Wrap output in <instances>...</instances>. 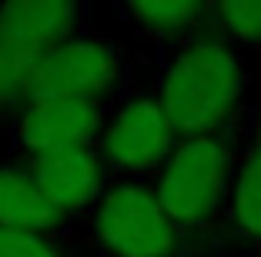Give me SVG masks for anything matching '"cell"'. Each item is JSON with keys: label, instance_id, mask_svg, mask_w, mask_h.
I'll return each mask as SVG.
<instances>
[{"label": "cell", "instance_id": "277c9868", "mask_svg": "<svg viewBox=\"0 0 261 257\" xmlns=\"http://www.w3.org/2000/svg\"><path fill=\"white\" fill-rule=\"evenodd\" d=\"M134 87L130 57L121 44L97 31H87L67 44L54 47L37 57L31 77L34 94H57V97H84L104 107H114Z\"/></svg>", "mask_w": 261, "mask_h": 257}, {"label": "cell", "instance_id": "5bb4252c", "mask_svg": "<svg viewBox=\"0 0 261 257\" xmlns=\"http://www.w3.org/2000/svg\"><path fill=\"white\" fill-rule=\"evenodd\" d=\"M0 257H84L70 231L37 234V231H10L0 227Z\"/></svg>", "mask_w": 261, "mask_h": 257}, {"label": "cell", "instance_id": "ba28073f", "mask_svg": "<svg viewBox=\"0 0 261 257\" xmlns=\"http://www.w3.org/2000/svg\"><path fill=\"white\" fill-rule=\"evenodd\" d=\"M91 31V0H0V44L27 57Z\"/></svg>", "mask_w": 261, "mask_h": 257}, {"label": "cell", "instance_id": "6da1fadb", "mask_svg": "<svg viewBox=\"0 0 261 257\" xmlns=\"http://www.w3.org/2000/svg\"><path fill=\"white\" fill-rule=\"evenodd\" d=\"M245 91L248 74L238 47L218 31H201L181 44L164 47L158 57L154 94L181 140L234 127Z\"/></svg>", "mask_w": 261, "mask_h": 257}, {"label": "cell", "instance_id": "8fae6325", "mask_svg": "<svg viewBox=\"0 0 261 257\" xmlns=\"http://www.w3.org/2000/svg\"><path fill=\"white\" fill-rule=\"evenodd\" d=\"M0 227L10 231H37V234H64V217L47 204L34 174L17 157H0Z\"/></svg>", "mask_w": 261, "mask_h": 257}, {"label": "cell", "instance_id": "9c48e42d", "mask_svg": "<svg viewBox=\"0 0 261 257\" xmlns=\"http://www.w3.org/2000/svg\"><path fill=\"white\" fill-rule=\"evenodd\" d=\"M221 237H228L231 247L261 250V124L248 137H241Z\"/></svg>", "mask_w": 261, "mask_h": 257}, {"label": "cell", "instance_id": "4fadbf2b", "mask_svg": "<svg viewBox=\"0 0 261 257\" xmlns=\"http://www.w3.org/2000/svg\"><path fill=\"white\" fill-rule=\"evenodd\" d=\"M211 31L238 47L261 44V0H211Z\"/></svg>", "mask_w": 261, "mask_h": 257}, {"label": "cell", "instance_id": "30bf717a", "mask_svg": "<svg viewBox=\"0 0 261 257\" xmlns=\"http://www.w3.org/2000/svg\"><path fill=\"white\" fill-rule=\"evenodd\" d=\"M117 10L161 50L211 31V0H117Z\"/></svg>", "mask_w": 261, "mask_h": 257}, {"label": "cell", "instance_id": "7c38bea8", "mask_svg": "<svg viewBox=\"0 0 261 257\" xmlns=\"http://www.w3.org/2000/svg\"><path fill=\"white\" fill-rule=\"evenodd\" d=\"M37 57L14 50V47L0 44V134L14 121V113L31 100V77Z\"/></svg>", "mask_w": 261, "mask_h": 257}, {"label": "cell", "instance_id": "52a82bcc", "mask_svg": "<svg viewBox=\"0 0 261 257\" xmlns=\"http://www.w3.org/2000/svg\"><path fill=\"white\" fill-rule=\"evenodd\" d=\"M23 164L34 174L40 194L47 197V204L61 214L67 227L84 217L100 201V194L108 190V184L114 181L97 144L37 154V157H27Z\"/></svg>", "mask_w": 261, "mask_h": 257}, {"label": "cell", "instance_id": "3957f363", "mask_svg": "<svg viewBox=\"0 0 261 257\" xmlns=\"http://www.w3.org/2000/svg\"><path fill=\"white\" fill-rule=\"evenodd\" d=\"M241 137L245 134L238 124L218 134L185 137L177 140L161 174L154 177V190L164 211L207 250L221 247V224L241 154Z\"/></svg>", "mask_w": 261, "mask_h": 257}, {"label": "cell", "instance_id": "7a4b0ae2", "mask_svg": "<svg viewBox=\"0 0 261 257\" xmlns=\"http://www.w3.org/2000/svg\"><path fill=\"white\" fill-rule=\"evenodd\" d=\"M84 257H204L207 247L174 224L154 181L114 177L100 201L67 227Z\"/></svg>", "mask_w": 261, "mask_h": 257}, {"label": "cell", "instance_id": "8992f818", "mask_svg": "<svg viewBox=\"0 0 261 257\" xmlns=\"http://www.w3.org/2000/svg\"><path fill=\"white\" fill-rule=\"evenodd\" d=\"M108 113L111 107L97 100L34 94L4 127L0 140L7 144V157L17 160L64 151V147H91L104 134Z\"/></svg>", "mask_w": 261, "mask_h": 257}, {"label": "cell", "instance_id": "5b68a950", "mask_svg": "<svg viewBox=\"0 0 261 257\" xmlns=\"http://www.w3.org/2000/svg\"><path fill=\"white\" fill-rule=\"evenodd\" d=\"M177 130L154 91L130 87L108 113L104 134L97 140L100 157L114 177L154 181L177 147Z\"/></svg>", "mask_w": 261, "mask_h": 257}]
</instances>
